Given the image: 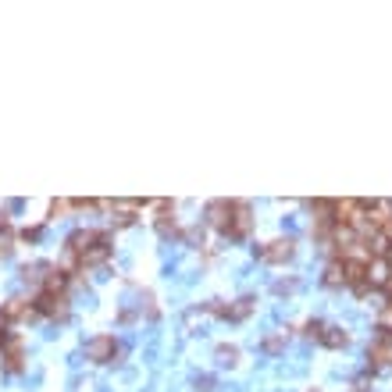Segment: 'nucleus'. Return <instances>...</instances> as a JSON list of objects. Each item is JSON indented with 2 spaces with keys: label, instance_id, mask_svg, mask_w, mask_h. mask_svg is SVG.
Segmentation results:
<instances>
[{
  "label": "nucleus",
  "instance_id": "obj_1",
  "mask_svg": "<svg viewBox=\"0 0 392 392\" xmlns=\"http://www.w3.org/2000/svg\"><path fill=\"white\" fill-rule=\"evenodd\" d=\"M86 356H90L93 364H122L125 349H122V342H118L115 335H97V339L86 342Z\"/></svg>",
  "mask_w": 392,
  "mask_h": 392
},
{
  "label": "nucleus",
  "instance_id": "obj_2",
  "mask_svg": "<svg viewBox=\"0 0 392 392\" xmlns=\"http://www.w3.org/2000/svg\"><path fill=\"white\" fill-rule=\"evenodd\" d=\"M33 307H36V317H51V321H65V317L72 314L65 292H40V296L33 300Z\"/></svg>",
  "mask_w": 392,
  "mask_h": 392
},
{
  "label": "nucleus",
  "instance_id": "obj_3",
  "mask_svg": "<svg viewBox=\"0 0 392 392\" xmlns=\"http://www.w3.org/2000/svg\"><path fill=\"white\" fill-rule=\"evenodd\" d=\"M253 296H239L235 303H225V300H211L203 310L207 314H218V317H228V321H246L250 314H253Z\"/></svg>",
  "mask_w": 392,
  "mask_h": 392
},
{
  "label": "nucleus",
  "instance_id": "obj_4",
  "mask_svg": "<svg viewBox=\"0 0 392 392\" xmlns=\"http://www.w3.org/2000/svg\"><path fill=\"white\" fill-rule=\"evenodd\" d=\"M253 228V214H250V203L246 200H232V218H228V228L221 235L228 239H246Z\"/></svg>",
  "mask_w": 392,
  "mask_h": 392
},
{
  "label": "nucleus",
  "instance_id": "obj_5",
  "mask_svg": "<svg viewBox=\"0 0 392 392\" xmlns=\"http://www.w3.org/2000/svg\"><path fill=\"white\" fill-rule=\"evenodd\" d=\"M292 253H296V243L289 235L257 246V260H264V264H285V260H292Z\"/></svg>",
  "mask_w": 392,
  "mask_h": 392
},
{
  "label": "nucleus",
  "instance_id": "obj_6",
  "mask_svg": "<svg viewBox=\"0 0 392 392\" xmlns=\"http://www.w3.org/2000/svg\"><path fill=\"white\" fill-rule=\"evenodd\" d=\"M0 360H4V371H8V374H22V367H26L22 335H11L4 346H0Z\"/></svg>",
  "mask_w": 392,
  "mask_h": 392
},
{
  "label": "nucleus",
  "instance_id": "obj_7",
  "mask_svg": "<svg viewBox=\"0 0 392 392\" xmlns=\"http://www.w3.org/2000/svg\"><path fill=\"white\" fill-rule=\"evenodd\" d=\"M100 239H107V232H97V228H75V232L65 239V257H79L86 246H93V243H100Z\"/></svg>",
  "mask_w": 392,
  "mask_h": 392
},
{
  "label": "nucleus",
  "instance_id": "obj_8",
  "mask_svg": "<svg viewBox=\"0 0 392 392\" xmlns=\"http://www.w3.org/2000/svg\"><path fill=\"white\" fill-rule=\"evenodd\" d=\"M367 285L371 289H392V267L385 257H371L367 260Z\"/></svg>",
  "mask_w": 392,
  "mask_h": 392
},
{
  "label": "nucleus",
  "instance_id": "obj_9",
  "mask_svg": "<svg viewBox=\"0 0 392 392\" xmlns=\"http://www.w3.org/2000/svg\"><path fill=\"white\" fill-rule=\"evenodd\" d=\"M139 211H143V200H115V203H111V221H115L118 228H129Z\"/></svg>",
  "mask_w": 392,
  "mask_h": 392
},
{
  "label": "nucleus",
  "instance_id": "obj_10",
  "mask_svg": "<svg viewBox=\"0 0 392 392\" xmlns=\"http://www.w3.org/2000/svg\"><path fill=\"white\" fill-rule=\"evenodd\" d=\"M228 218H232V200H211V203H207V221H211L218 232L228 228Z\"/></svg>",
  "mask_w": 392,
  "mask_h": 392
},
{
  "label": "nucleus",
  "instance_id": "obj_11",
  "mask_svg": "<svg viewBox=\"0 0 392 392\" xmlns=\"http://www.w3.org/2000/svg\"><path fill=\"white\" fill-rule=\"evenodd\" d=\"M0 310H4L11 321H33V317H36V307H33V300H22V296L8 300V303L0 307Z\"/></svg>",
  "mask_w": 392,
  "mask_h": 392
},
{
  "label": "nucleus",
  "instance_id": "obj_12",
  "mask_svg": "<svg viewBox=\"0 0 392 392\" xmlns=\"http://www.w3.org/2000/svg\"><path fill=\"white\" fill-rule=\"evenodd\" d=\"M157 232H161V235L179 232V221H175V203H168V200H157Z\"/></svg>",
  "mask_w": 392,
  "mask_h": 392
},
{
  "label": "nucleus",
  "instance_id": "obj_13",
  "mask_svg": "<svg viewBox=\"0 0 392 392\" xmlns=\"http://www.w3.org/2000/svg\"><path fill=\"white\" fill-rule=\"evenodd\" d=\"M321 346H328V349H342V346H349V332L339 328V324H324V332H321Z\"/></svg>",
  "mask_w": 392,
  "mask_h": 392
},
{
  "label": "nucleus",
  "instance_id": "obj_14",
  "mask_svg": "<svg viewBox=\"0 0 392 392\" xmlns=\"http://www.w3.org/2000/svg\"><path fill=\"white\" fill-rule=\"evenodd\" d=\"M68 278H72V275H68L65 267H51L47 278H43V292H65V289H68Z\"/></svg>",
  "mask_w": 392,
  "mask_h": 392
},
{
  "label": "nucleus",
  "instance_id": "obj_15",
  "mask_svg": "<svg viewBox=\"0 0 392 392\" xmlns=\"http://www.w3.org/2000/svg\"><path fill=\"white\" fill-rule=\"evenodd\" d=\"M15 250V228H11V218L0 211V257H8Z\"/></svg>",
  "mask_w": 392,
  "mask_h": 392
},
{
  "label": "nucleus",
  "instance_id": "obj_16",
  "mask_svg": "<svg viewBox=\"0 0 392 392\" xmlns=\"http://www.w3.org/2000/svg\"><path fill=\"white\" fill-rule=\"evenodd\" d=\"M214 356H218V364H225V367H232V364L239 360V346H232V342H221V346L214 349Z\"/></svg>",
  "mask_w": 392,
  "mask_h": 392
},
{
  "label": "nucleus",
  "instance_id": "obj_17",
  "mask_svg": "<svg viewBox=\"0 0 392 392\" xmlns=\"http://www.w3.org/2000/svg\"><path fill=\"white\" fill-rule=\"evenodd\" d=\"M324 285H328V289H339V285H346V282H342V264H339V260H332V264L324 267Z\"/></svg>",
  "mask_w": 392,
  "mask_h": 392
},
{
  "label": "nucleus",
  "instance_id": "obj_18",
  "mask_svg": "<svg viewBox=\"0 0 392 392\" xmlns=\"http://www.w3.org/2000/svg\"><path fill=\"white\" fill-rule=\"evenodd\" d=\"M47 271H51V264H26V267H22V278H26V282H43Z\"/></svg>",
  "mask_w": 392,
  "mask_h": 392
},
{
  "label": "nucleus",
  "instance_id": "obj_19",
  "mask_svg": "<svg viewBox=\"0 0 392 392\" xmlns=\"http://www.w3.org/2000/svg\"><path fill=\"white\" fill-rule=\"evenodd\" d=\"M321 332H324V321H307V324H303V339L321 342Z\"/></svg>",
  "mask_w": 392,
  "mask_h": 392
},
{
  "label": "nucleus",
  "instance_id": "obj_20",
  "mask_svg": "<svg viewBox=\"0 0 392 392\" xmlns=\"http://www.w3.org/2000/svg\"><path fill=\"white\" fill-rule=\"evenodd\" d=\"M11 335H15V332H11V317H8L4 310H0V346H4Z\"/></svg>",
  "mask_w": 392,
  "mask_h": 392
},
{
  "label": "nucleus",
  "instance_id": "obj_21",
  "mask_svg": "<svg viewBox=\"0 0 392 392\" xmlns=\"http://www.w3.org/2000/svg\"><path fill=\"white\" fill-rule=\"evenodd\" d=\"M264 349H267V353H282V349H285V335H271V339H264Z\"/></svg>",
  "mask_w": 392,
  "mask_h": 392
},
{
  "label": "nucleus",
  "instance_id": "obj_22",
  "mask_svg": "<svg viewBox=\"0 0 392 392\" xmlns=\"http://www.w3.org/2000/svg\"><path fill=\"white\" fill-rule=\"evenodd\" d=\"M65 211H72V200H54V203H51V218H58V214H65Z\"/></svg>",
  "mask_w": 392,
  "mask_h": 392
},
{
  "label": "nucleus",
  "instance_id": "obj_23",
  "mask_svg": "<svg viewBox=\"0 0 392 392\" xmlns=\"http://www.w3.org/2000/svg\"><path fill=\"white\" fill-rule=\"evenodd\" d=\"M40 235H43V225H36V228H26V232H22V239H26V243H36Z\"/></svg>",
  "mask_w": 392,
  "mask_h": 392
},
{
  "label": "nucleus",
  "instance_id": "obj_24",
  "mask_svg": "<svg viewBox=\"0 0 392 392\" xmlns=\"http://www.w3.org/2000/svg\"><path fill=\"white\" fill-rule=\"evenodd\" d=\"M211 385H214V378H211V374L196 378V388H200V392H211Z\"/></svg>",
  "mask_w": 392,
  "mask_h": 392
}]
</instances>
